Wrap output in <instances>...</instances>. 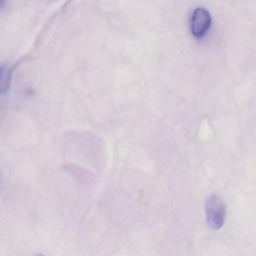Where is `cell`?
I'll return each mask as SVG.
<instances>
[{"mask_svg": "<svg viewBox=\"0 0 256 256\" xmlns=\"http://www.w3.org/2000/svg\"><path fill=\"white\" fill-rule=\"evenodd\" d=\"M205 210L208 226L212 230L221 228L226 218V209L221 197L214 193L210 194L206 199Z\"/></svg>", "mask_w": 256, "mask_h": 256, "instance_id": "cell-1", "label": "cell"}, {"mask_svg": "<svg viewBox=\"0 0 256 256\" xmlns=\"http://www.w3.org/2000/svg\"><path fill=\"white\" fill-rule=\"evenodd\" d=\"M211 24V17L209 12L204 8H198L194 10L192 17L191 31L196 38L204 36L209 30Z\"/></svg>", "mask_w": 256, "mask_h": 256, "instance_id": "cell-2", "label": "cell"}, {"mask_svg": "<svg viewBox=\"0 0 256 256\" xmlns=\"http://www.w3.org/2000/svg\"><path fill=\"white\" fill-rule=\"evenodd\" d=\"M12 70L7 67H0V94L7 92L12 82Z\"/></svg>", "mask_w": 256, "mask_h": 256, "instance_id": "cell-3", "label": "cell"}, {"mask_svg": "<svg viewBox=\"0 0 256 256\" xmlns=\"http://www.w3.org/2000/svg\"><path fill=\"white\" fill-rule=\"evenodd\" d=\"M1 1H2V0H0V2H1Z\"/></svg>", "mask_w": 256, "mask_h": 256, "instance_id": "cell-4", "label": "cell"}]
</instances>
